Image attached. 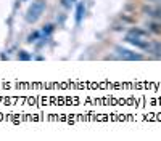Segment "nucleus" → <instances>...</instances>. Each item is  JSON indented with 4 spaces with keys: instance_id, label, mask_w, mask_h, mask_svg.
I'll return each instance as SVG.
<instances>
[{
    "instance_id": "nucleus-6",
    "label": "nucleus",
    "mask_w": 161,
    "mask_h": 141,
    "mask_svg": "<svg viewBox=\"0 0 161 141\" xmlns=\"http://www.w3.org/2000/svg\"><path fill=\"white\" fill-rule=\"evenodd\" d=\"M21 53H23V55H19V58H21V59H29V56H28V55H24V51H21Z\"/></svg>"
},
{
    "instance_id": "nucleus-7",
    "label": "nucleus",
    "mask_w": 161,
    "mask_h": 141,
    "mask_svg": "<svg viewBox=\"0 0 161 141\" xmlns=\"http://www.w3.org/2000/svg\"><path fill=\"white\" fill-rule=\"evenodd\" d=\"M150 2H161V0H150Z\"/></svg>"
},
{
    "instance_id": "nucleus-2",
    "label": "nucleus",
    "mask_w": 161,
    "mask_h": 141,
    "mask_svg": "<svg viewBox=\"0 0 161 141\" xmlns=\"http://www.w3.org/2000/svg\"><path fill=\"white\" fill-rule=\"evenodd\" d=\"M44 10H45V0H34L29 5L28 11H26V19L29 23H36L40 16H42Z\"/></svg>"
},
{
    "instance_id": "nucleus-4",
    "label": "nucleus",
    "mask_w": 161,
    "mask_h": 141,
    "mask_svg": "<svg viewBox=\"0 0 161 141\" xmlns=\"http://www.w3.org/2000/svg\"><path fill=\"white\" fill-rule=\"evenodd\" d=\"M84 15H86V5L80 2V3H77V7H76V23L82 21Z\"/></svg>"
},
{
    "instance_id": "nucleus-3",
    "label": "nucleus",
    "mask_w": 161,
    "mask_h": 141,
    "mask_svg": "<svg viewBox=\"0 0 161 141\" xmlns=\"http://www.w3.org/2000/svg\"><path fill=\"white\" fill-rule=\"evenodd\" d=\"M114 55L121 59H126V61H142L143 59V55L136 53V51H132V50H127L124 47H116Z\"/></svg>"
},
{
    "instance_id": "nucleus-5",
    "label": "nucleus",
    "mask_w": 161,
    "mask_h": 141,
    "mask_svg": "<svg viewBox=\"0 0 161 141\" xmlns=\"http://www.w3.org/2000/svg\"><path fill=\"white\" fill-rule=\"evenodd\" d=\"M76 2H77V0H61V5L66 7V8H71Z\"/></svg>"
},
{
    "instance_id": "nucleus-1",
    "label": "nucleus",
    "mask_w": 161,
    "mask_h": 141,
    "mask_svg": "<svg viewBox=\"0 0 161 141\" xmlns=\"http://www.w3.org/2000/svg\"><path fill=\"white\" fill-rule=\"evenodd\" d=\"M126 42L140 48V50H143V51H147L148 47H150V43H152V37L142 29H130L126 34Z\"/></svg>"
}]
</instances>
